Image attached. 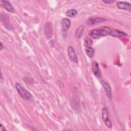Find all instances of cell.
<instances>
[{
	"mask_svg": "<svg viewBox=\"0 0 131 131\" xmlns=\"http://www.w3.org/2000/svg\"><path fill=\"white\" fill-rule=\"evenodd\" d=\"M45 35L47 38H50L52 35V27L50 22H47L45 27Z\"/></svg>",
	"mask_w": 131,
	"mask_h": 131,
	"instance_id": "cell-7",
	"label": "cell"
},
{
	"mask_svg": "<svg viewBox=\"0 0 131 131\" xmlns=\"http://www.w3.org/2000/svg\"><path fill=\"white\" fill-rule=\"evenodd\" d=\"M84 26H80L75 31V37L77 38H79L82 36L83 31H84Z\"/></svg>",
	"mask_w": 131,
	"mask_h": 131,
	"instance_id": "cell-13",
	"label": "cell"
},
{
	"mask_svg": "<svg viewBox=\"0 0 131 131\" xmlns=\"http://www.w3.org/2000/svg\"><path fill=\"white\" fill-rule=\"evenodd\" d=\"M3 49V43L1 42V49L2 50Z\"/></svg>",
	"mask_w": 131,
	"mask_h": 131,
	"instance_id": "cell-19",
	"label": "cell"
},
{
	"mask_svg": "<svg viewBox=\"0 0 131 131\" xmlns=\"http://www.w3.org/2000/svg\"><path fill=\"white\" fill-rule=\"evenodd\" d=\"M106 20L105 18L101 17H96V18H91L88 20L87 23L91 25H95L97 23H102Z\"/></svg>",
	"mask_w": 131,
	"mask_h": 131,
	"instance_id": "cell-11",
	"label": "cell"
},
{
	"mask_svg": "<svg viewBox=\"0 0 131 131\" xmlns=\"http://www.w3.org/2000/svg\"><path fill=\"white\" fill-rule=\"evenodd\" d=\"M117 7L121 10H130V4L126 2H117L116 3Z\"/></svg>",
	"mask_w": 131,
	"mask_h": 131,
	"instance_id": "cell-8",
	"label": "cell"
},
{
	"mask_svg": "<svg viewBox=\"0 0 131 131\" xmlns=\"http://www.w3.org/2000/svg\"><path fill=\"white\" fill-rule=\"evenodd\" d=\"M110 35L116 37H124L127 35L125 32L116 29H112Z\"/></svg>",
	"mask_w": 131,
	"mask_h": 131,
	"instance_id": "cell-10",
	"label": "cell"
},
{
	"mask_svg": "<svg viewBox=\"0 0 131 131\" xmlns=\"http://www.w3.org/2000/svg\"><path fill=\"white\" fill-rule=\"evenodd\" d=\"M101 84L105 90L107 97L109 99H111L112 97V89H111L110 84H109V83L107 80L104 79L101 80Z\"/></svg>",
	"mask_w": 131,
	"mask_h": 131,
	"instance_id": "cell-4",
	"label": "cell"
},
{
	"mask_svg": "<svg viewBox=\"0 0 131 131\" xmlns=\"http://www.w3.org/2000/svg\"><path fill=\"white\" fill-rule=\"evenodd\" d=\"M85 51L89 57L92 58L93 57L94 54V50L91 47H86L85 49Z\"/></svg>",
	"mask_w": 131,
	"mask_h": 131,
	"instance_id": "cell-14",
	"label": "cell"
},
{
	"mask_svg": "<svg viewBox=\"0 0 131 131\" xmlns=\"http://www.w3.org/2000/svg\"><path fill=\"white\" fill-rule=\"evenodd\" d=\"M111 30L112 28L111 27L103 26L99 28H96L91 30L89 32V35L92 38L97 39L110 34Z\"/></svg>",
	"mask_w": 131,
	"mask_h": 131,
	"instance_id": "cell-1",
	"label": "cell"
},
{
	"mask_svg": "<svg viewBox=\"0 0 131 131\" xmlns=\"http://www.w3.org/2000/svg\"><path fill=\"white\" fill-rule=\"evenodd\" d=\"M61 30L62 31H67L71 25V21L68 18H64L61 21Z\"/></svg>",
	"mask_w": 131,
	"mask_h": 131,
	"instance_id": "cell-9",
	"label": "cell"
},
{
	"mask_svg": "<svg viewBox=\"0 0 131 131\" xmlns=\"http://www.w3.org/2000/svg\"><path fill=\"white\" fill-rule=\"evenodd\" d=\"M15 88L18 94L21 97L25 99H30L31 97V94L20 84L17 83L15 84Z\"/></svg>",
	"mask_w": 131,
	"mask_h": 131,
	"instance_id": "cell-2",
	"label": "cell"
},
{
	"mask_svg": "<svg viewBox=\"0 0 131 131\" xmlns=\"http://www.w3.org/2000/svg\"><path fill=\"white\" fill-rule=\"evenodd\" d=\"M77 14V11L75 9H70L68 10L66 12L67 16L71 17L76 16Z\"/></svg>",
	"mask_w": 131,
	"mask_h": 131,
	"instance_id": "cell-15",
	"label": "cell"
},
{
	"mask_svg": "<svg viewBox=\"0 0 131 131\" xmlns=\"http://www.w3.org/2000/svg\"><path fill=\"white\" fill-rule=\"evenodd\" d=\"M6 128L5 127V126L2 124L1 123V126H0V130L1 131H4V130H6Z\"/></svg>",
	"mask_w": 131,
	"mask_h": 131,
	"instance_id": "cell-17",
	"label": "cell"
},
{
	"mask_svg": "<svg viewBox=\"0 0 131 131\" xmlns=\"http://www.w3.org/2000/svg\"><path fill=\"white\" fill-rule=\"evenodd\" d=\"M93 41L92 40L89 38H86L84 40V45L86 47H91V46L92 45Z\"/></svg>",
	"mask_w": 131,
	"mask_h": 131,
	"instance_id": "cell-16",
	"label": "cell"
},
{
	"mask_svg": "<svg viewBox=\"0 0 131 131\" xmlns=\"http://www.w3.org/2000/svg\"><path fill=\"white\" fill-rule=\"evenodd\" d=\"M103 2L105 3H106V4H108V3H113L114 2V1H103Z\"/></svg>",
	"mask_w": 131,
	"mask_h": 131,
	"instance_id": "cell-18",
	"label": "cell"
},
{
	"mask_svg": "<svg viewBox=\"0 0 131 131\" xmlns=\"http://www.w3.org/2000/svg\"><path fill=\"white\" fill-rule=\"evenodd\" d=\"M92 70L94 75H95L96 77H97L98 78L101 77V74L100 71L99 64L95 61H94L92 63Z\"/></svg>",
	"mask_w": 131,
	"mask_h": 131,
	"instance_id": "cell-6",
	"label": "cell"
},
{
	"mask_svg": "<svg viewBox=\"0 0 131 131\" xmlns=\"http://www.w3.org/2000/svg\"><path fill=\"white\" fill-rule=\"evenodd\" d=\"M102 118L104 122L105 125L108 128H112V124L109 118V114L106 108L104 107L102 110Z\"/></svg>",
	"mask_w": 131,
	"mask_h": 131,
	"instance_id": "cell-3",
	"label": "cell"
},
{
	"mask_svg": "<svg viewBox=\"0 0 131 131\" xmlns=\"http://www.w3.org/2000/svg\"><path fill=\"white\" fill-rule=\"evenodd\" d=\"M68 54L69 58L70 59V60L72 62H75V63H78L77 58L76 54L75 53V51L74 50V48L72 47L69 46L68 47Z\"/></svg>",
	"mask_w": 131,
	"mask_h": 131,
	"instance_id": "cell-5",
	"label": "cell"
},
{
	"mask_svg": "<svg viewBox=\"0 0 131 131\" xmlns=\"http://www.w3.org/2000/svg\"><path fill=\"white\" fill-rule=\"evenodd\" d=\"M2 3H3V5L4 6V8L6 10H7L8 11L11 13H13L14 12V9L9 1L4 0V1H2Z\"/></svg>",
	"mask_w": 131,
	"mask_h": 131,
	"instance_id": "cell-12",
	"label": "cell"
}]
</instances>
